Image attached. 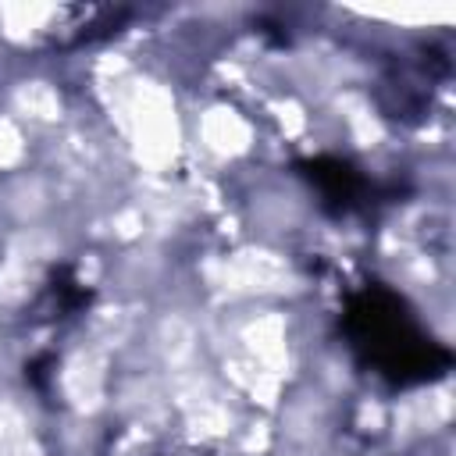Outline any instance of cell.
I'll return each mask as SVG.
<instances>
[{"label": "cell", "instance_id": "6da1fadb", "mask_svg": "<svg viewBox=\"0 0 456 456\" xmlns=\"http://www.w3.org/2000/svg\"><path fill=\"white\" fill-rule=\"evenodd\" d=\"M349 346L360 360L395 385H420L449 370V349L431 338V331L417 321V314L388 289L367 285L349 299L346 314Z\"/></svg>", "mask_w": 456, "mask_h": 456}]
</instances>
